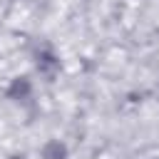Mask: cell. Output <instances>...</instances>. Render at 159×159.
Masks as SVG:
<instances>
[{"mask_svg": "<svg viewBox=\"0 0 159 159\" xmlns=\"http://www.w3.org/2000/svg\"><path fill=\"white\" fill-rule=\"evenodd\" d=\"M65 154H67V149L60 142H47L45 149H42V157L45 159H65Z\"/></svg>", "mask_w": 159, "mask_h": 159, "instance_id": "6da1fadb", "label": "cell"}]
</instances>
